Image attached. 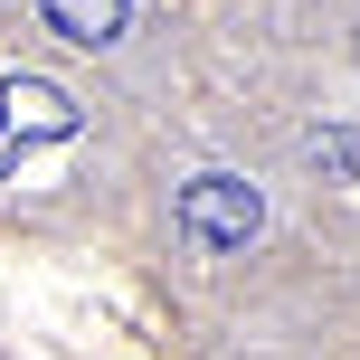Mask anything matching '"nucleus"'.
<instances>
[{
	"instance_id": "obj_1",
	"label": "nucleus",
	"mask_w": 360,
	"mask_h": 360,
	"mask_svg": "<svg viewBox=\"0 0 360 360\" xmlns=\"http://www.w3.org/2000/svg\"><path fill=\"white\" fill-rule=\"evenodd\" d=\"M180 237L190 247H209V256H228V247H247L256 228H266V199H256V180H237V171H199V180H180Z\"/></svg>"
},
{
	"instance_id": "obj_2",
	"label": "nucleus",
	"mask_w": 360,
	"mask_h": 360,
	"mask_svg": "<svg viewBox=\"0 0 360 360\" xmlns=\"http://www.w3.org/2000/svg\"><path fill=\"white\" fill-rule=\"evenodd\" d=\"M76 133V105L57 86H38V76H0V171L19 162L29 143H67Z\"/></svg>"
},
{
	"instance_id": "obj_3",
	"label": "nucleus",
	"mask_w": 360,
	"mask_h": 360,
	"mask_svg": "<svg viewBox=\"0 0 360 360\" xmlns=\"http://www.w3.org/2000/svg\"><path fill=\"white\" fill-rule=\"evenodd\" d=\"M38 19H48L67 48H114L133 19V0H38Z\"/></svg>"
},
{
	"instance_id": "obj_4",
	"label": "nucleus",
	"mask_w": 360,
	"mask_h": 360,
	"mask_svg": "<svg viewBox=\"0 0 360 360\" xmlns=\"http://www.w3.org/2000/svg\"><path fill=\"white\" fill-rule=\"evenodd\" d=\"M313 171H323V180H360V133H342V124H323V133H313Z\"/></svg>"
}]
</instances>
